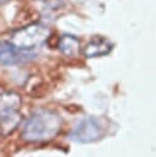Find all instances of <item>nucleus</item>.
Wrapping results in <instances>:
<instances>
[{
  "label": "nucleus",
  "mask_w": 156,
  "mask_h": 157,
  "mask_svg": "<svg viewBox=\"0 0 156 157\" xmlns=\"http://www.w3.org/2000/svg\"><path fill=\"white\" fill-rule=\"evenodd\" d=\"M63 125L60 115L50 109L34 112L22 126V139L28 142H43L54 139Z\"/></svg>",
  "instance_id": "1"
},
{
  "label": "nucleus",
  "mask_w": 156,
  "mask_h": 157,
  "mask_svg": "<svg viewBox=\"0 0 156 157\" xmlns=\"http://www.w3.org/2000/svg\"><path fill=\"white\" fill-rule=\"evenodd\" d=\"M20 107H21V97L17 93L5 92L0 94V121H1V129L4 131L7 128L6 134L11 132L18 125Z\"/></svg>",
  "instance_id": "2"
},
{
  "label": "nucleus",
  "mask_w": 156,
  "mask_h": 157,
  "mask_svg": "<svg viewBox=\"0 0 156 157\" xmlns=\"http://www.w3.org/2000/svg\"><path fill=\"white\" fill-rule=\"evenodd\" d=\"M103 134V123L96 117H87L76 124V126L70 132L69 137L77 144H91L99 140Z\"/></svg>",
  "instance_id": "3"
},
{
  "label": "nucleus",
  "mask_w": 156,
  "mask_h": 157,
  "mask_svg": "<svg viewBox=\"0 0 156 157\" xmlns=\"http://www.w3.org/2000/svg\"><path fill=\"white\" fill-rule=\"evenodd\" d=\"M49 36V29L42 25H31L14 33L11 43L20 49L33 50Z\"/></svg>",
  "instance_id": "4"
},
{
  "label": "nucleus",
  "mask_w": 156,
  "mask_h": 157,
  "mask_svg": "<svg viewBox=\"0 0 156 157\" xmlns=\"http://www.w3.org/2000/svg\"><path fill=\"white\" fill-rule=\"evenodd\" d=\"M37 53L34 50H25L14 45L11 42H0V63L4 65H17L32 60Z\"/></svg>",
  "instance_id": "5"
},
{
  "label": "nucleus",
  "mask_w": 156,
  "mask_h": 157,
  "mask_svg": "<svg viewBox=\"0 0 156 157\" xmlns=\"http://www.w3.org/2000/svg\"><path fill=\"white\" fill-rule=\"evenodd\" d=\"M6 1H9V0H0V4H4V2H6Z\"/></svg>",
  "instance_id": "8"
},
{
  "label": "nucleus",
  "mask_w": 156,
  "mask_h": 157,
  "mask_svg": "<svg viewBox=\"0 0 156 157\" xmlns=\"http://www.w3.org/2000/svg\"><path fill=\"white\" fill-rule=\"evenodd\" d=\"M59 50L68 56H74L79 53L80 50V40L71 34H64L60 37L59 39V44H58Z\"/></svg>",
  "instance_id": "7"
},
{
  "label": "nucleus",
  "mask_w": 156,
  "mask_h": 157,
  "mask_svg": "<svg viewBox=\"0 0 156 157\" xmlns=\"http://www.w3.org/2000/svg\"><path fill=\"white\" fill-rule=\"evenodd\" d=\"M112 50V43L103 37L92 38L84 48V55L86 58H98L107 55Z\"/></svg>",
  "instance_id": "6"
}]
</instances>
